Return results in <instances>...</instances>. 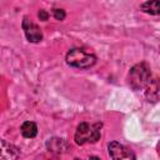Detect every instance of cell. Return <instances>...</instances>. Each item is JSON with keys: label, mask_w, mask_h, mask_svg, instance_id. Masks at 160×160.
I'll return each mask as SVG.
<instances>
[{"label": "cell", "mask_w": 160, "mask_h": 160, "mask_svg": "<svg viewBox=\"0 0 160 160\" xmlns=\"http://www.w3.org/2000/svg\"><path fill=\"white\" fill-rule=\"evenodd\" d=\"M38 16H39V19H40V20L46 21V20L49 19V12H48V11H45V10H40V11L38 12Z\"/></svg>", "instance_id": "12"}, {"label": "cell", "mask_w": 160, "mask_h": 160, "mask_svg": "<svg viewBox=\"0 0 160 160\" xmlns=\"http://www.w3.org/2000/svg\"><path fill=\"white\" fill-rule=\"evenodd\" d=\"M52 15H54V18L56 19V20H64L65 19V16H66V12H65V10H62V9H54L52 10Z\"/></svg>", "instance_id": "11"}, {"label": "cell", "mask_w": 160, "mask_h": 160, "mask_svg": "<svg viewBox=\"0 0 160 160\" xmlns=\"http://www.w3.org/2000/svg\"><path fill=\"white\" fill-rule=\"evenodd\" d=\"M151 80V71L146 62H139L134 65L128 75L129 85L134 90H141L145 89V86Z\"/></svg>", "instance_id": "3"}, {"label": "cell", "mask_w": 160, "mask_h": 160, "mask_svg": "<svg viewBox=\"0 0 160 160\" xmlns=\"http://www.w3.org/2000/svg\"><path fill=\"white\" fill-rule=\"evenodd\" d=\"M21 135L26 139H32L38 135V125L34 121H25L21 125Z\"/></svg>", "instance_id": "9"}, {"label": "cell", "mask_w": 160, "mask_h": 160, "mask_svg": "<svg viewBox=\"0 0 160 160\" xmlns=\"http://www.w3.org/2000/svg\"><path fill=\"white\" fill-rule=\"evenodd\" d=\"M140 10L142 12L150 15H159V0H148L140 5Z\"/></svg>", "instance_id": "10"}, {"label": "cell", "mask_w": 160, "mask_h": 160, "mask_svg": "<svg viewBox=\"0 0 160 160\" xmlns=\"http://www.w3.org/2000/svg\"><path fill=\"white\" fill-rule=\"evenodd\" d=\"M20 156L19 149L4 139H0V159H18Z\"/></svg>", "instance_id": "7"}, {"label": "cell", "mask_w": 160, "mask_h": 160, "mask_svg": "<svg viewBox=\"0 0 160 160\" xmlns=\"http://www.w3.org/2000/svg\"><path fill=\"white\" fill-rule=\"evenodd\" d=\"M108 150H109V155L111 159L119 160V159H135V155L132 154V151L130 149H128L126 146H124L122 144L118 142V141H111L108 145Z\"/></svg>", "instance_id": "5"}, {"label": "cell", "mask_w": 160, "mask_h": 160, "mask_svg": "<svg viewBox=\"0 0 160 160\" xmlns=\"http://www.w3.org/2000/svg\"><path fill=\"white\" fill-rule=\"evenodd\" d=\"M46 149L55 154H64L70 150V144L62 138H51L46 141Z\"/></svg>", "instance_id": "6"}, {"label": "cell", "mask_w": 160, "mask_h": 160, "mask_svg": "<svg viewBox=\"0 0 160 160\" xmlns=\"http://www.w3.org/2000/svg\"><path fill=\"white\" fill-rule=\"evenodd\" d=\"M101 122H80L75 131V142L78 145L84 144H94L96 142L101 136Z\"/></svg>", "instance_id": "1"}, {"label": "cell", "mask_w": 160, "mask_h": 160, "mask_svg": "<svg viewBox=\"0 0 160 160\" xmlns=\"http://www.w3.org/2000/svg\"><path fill=\"white\" fill-rule=\"evenodd\" d=\"M146 91H145V96L149 101H158V98H159V82L156 79L154 80H150V82L145 86Z\"/></svg>", "instance_id": "8"}, {"label": "cell", "mask_w": 160, "mask_h": 160, "mask_svg": "<svg viewBox=\"0 0 160 160\" xmlns=\"http://www.w3.org/2000/svg\"><path fill=\"white\" fill-rule=\"evenodd\" d=\"M66 64L76 69H90L96 62L95 54L86 51L82 48H72L66 54Z\"/></svg>", "instance_id": "2"}, {"label": "cell", "mask_w": 160, "mask_h": 160, "mask_svg": "<svg viewBox=\"0 0 160 160\" xmlns=\"http://www.w3.org/2000/svg\"><path fill=\"white\" fill-rule=\"evenodd\" d=\"M21 26H22V30H24V34L26 36V39L30 41V42H40L42 40V31L41 29L32 21L30 20L29 18H24L22 19V22H21Z\"/></svg>", "instance_id": "4"}]
</instances>
